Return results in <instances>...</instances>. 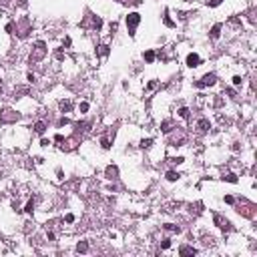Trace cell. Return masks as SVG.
Wrapping results in <instances>:
<instances>
[{"label": "cell", "mask_w": 257, "mask_h": 257, "mask_svg": "<svg viewBox=\"0 0 257 257\" xmlns=\"http://www.w3.org/2000/svg\"><path fill=\"white\" fill-rule=\"evenodd\" d=\"M179 116H181V119H189V109H187V107H181L179 109Z\"/></svg>", "instance_id": "44dd1931"}, {"label": "cell", "mask_w": 257, "mask_h": 257, "mask_svg": "<svg viewBox=\"0 0 257 257\" xmlns=\"http://www.w3.org/2000/svg\"><path fill=\"white\" fill-rule=\"evenodd\" d=\"M183 141H185V133L181 129H177L173 133V137H171V145H177V143H183Z\"/></svg>", "instance_id": "ba28073f"}, {"label": "cell", "mask_w": 257, "mask_h": 257, "mask_svg": "<svg viewBox=\"0 0 257 257\" xmlns=\"http://www.w3.org/2000/svg\"><path fill=\"white\" fill-rule=\"evenodd\" d=\"M181 255H195V249L193 247H187V245H183V247L179 249Z\"/></svg>", "instance_id": "e0dca14e"}, {"label": "cell", "mask_w": 257, "mask_h": 257, "mask_svg": "<svg viewBox=\"0 0 257 257\" xmlns=\"http://www.w3.org/2000/svg\"><path fill=\"white\" fill-rule=\"evenodd\" d=\"M143 56H145V60H147V62H153V60H155V52H153V50H147V52L143 54Z\"/></svg>", "instance_id": "d6986e66"}, {"label": "cell", "mask_w": 257, "mask_h": 257, "mask_svg": "<svg viewBox=\"0 0 257 257\" xmlns=\"http://www.w3.org/2000/svg\"><path fill=\"white\" fill-rule=\"evenodd\" d=\"M165 24H167V26H175V22L169 18V14H165Z\"/></svg>", "instance_id": "f1b7e54d"}, {"label": "cell", "mask_w": 257, "mask_h": 257, "mask_svg": "<svg viewBox=\"0 0 257 257\" xmlns=\"http://www.w3.org/2000/svg\"><path fill=\"white\" fill-rule=\"evenodd\" d=\"M77 249H78V251H80V253L88 251V243H87V241H80V243H78V245H77Z\"/></svg>", "instance_id": "7402d4cb"}, {"label": "cell", "mask_w": 257, "mask_h": 257, "mask_svg": "<svg viewBox=\"0 0 257 257\" xmlns=\"http://www.w3.org/2000/svg\"><path fill=\"white\" fill-rule=\"evenodd\" d=\"M223 0H209V6H219Z\"/></svg>", "instance_id": "4dcf8cb0"}, {"label": "cell", "mask_w": 257, "mask_h": 257, "mask_svg": "<svg viewBox=\"0 0 257 257\" xmlns=\"http://www.w3.org/2000/svg\"><path fill=\"white\" fill-rule=\"evenodd\" d=\"M40 145H42V147H48V145H50V141H46V139H42V141H40Z\"/></svg>", "instance_id": "8d00e7d4"}, {"label": "cell", "mask_w": 257, "mask_h": 257, "mask_svg": "<svg viewBox=\"0 0 257 257\" xmlns=\"http://www.w3.org/2000/svg\"><path fill=\"white\" fill-rule=\"evenodd\" d=\"M91 24H92V28H95V30H101V26H102V20L98 18V16H92V18H91Z\"/></svg>", "instance_id": "5bb4252c"}, {"label": "cell", "mask_w": 257, "mask_h": 257, "mask_svg": "<svg viewBox=\"0 0 257 257\" xmlns=\"http://www.w3.org/2000/svg\"><path fill=\"white\" fill-rule=\"evenodd\" d=\"M165 229H167V231H173V233H179V231H181L179 225H171V223H167V225H165Z\"/></svg>", "instance_id": "cb8c5ba5"}, {"label": "cell", "mask_w": 257, "mask_h": 257, "mask_svg": "<svg viewBox=\"0 0 257 257\" xmlns=\"http://www.w3.org/2000/svg\"><path fill=\"white\" fill-rule=\"evenodd\" d=\"M197 129H199V133H207L209 129H211V123H209V119H201V121L197 123Z\"/></svg>", "instance_id": "30bf717a"}, {"label": "cell", "mask_w": 257, "mask_h": 257, "mask_svg": "<svg viewBox=\"0 0 257 257\" xmlns=\"http://www.w3.org/2000/svg\"><path fill=\"white\" fill-rule=\"evenodd\" d=\"M30 28H32V24H30V20L26 18V16H22V18L16 22V32H18L20 38H26L30 32Z\"/></svg>", "instance_id": "7a4b0ae2"}, {"label": "cell", "mask_w": 257, "mask_h": 257, "mask_svg": "<svg viewBox=\"0 0 257 257\" xmlns=\"http://www.w3.org/2000/svg\"><path fill=\"white\" fill-rule=\"evenodd\" d=\"M201 64V58H199V54H187V66H191V68H195V66H199Z\"/></svg>", "instance_id": "52a82bcc"}, {"label": "cell", "mask_w": 257, "mask_h": 257, "mask_svg": "<svg viewBox=\"0 0 257 257\" xmlns=\"http://www.w3.org/2000/svg\"><path fill=\"white\" fill-rule=\"evenodd\" d=\"M151 143H153V139H143V141H141V147H143V149H149Z\"/></svg>", "instance_id": "484cf974"}, {"label": "cell", "mask_w": 257, "mask_h": 257, "mask_svg": "<svg viewBox=\"0 0 257 257\" xmlns=\"http://www.w3.org/2000/svg\"><path fill=\"white\" fill-rule=\"evenodd\" d=\"M225 181H229V183H237V175H235V173H227V175H225Z\"/></svg>", "instance_id": "603a6c76"}, {"label": "cell", "mask_w": 257, "mask_h": 257, "mask_svg": "<svg viewBox=\"0 0 257 257\" xmlns=\"http://www.w3.org/2000/svg\"><path fill=\"white\" fill-rule=\"evenodd\" d=\"M14 30V24H6V32H12Z\"/></svg>", "instance_id": "e575fe53"}, {"label": "cell", "mask_w": 257, "mask_h": 257, "mask_svg": "<svg viewBox=\"0 0 257 257\" xmlns=\"http://www.w3.org/2000/svg\"><path fill=\"white\" fill-rule=\"evenodd\" d=\"M18 121V112L12 109H4L0 111V123H16Z\"/></svg>", "instance_id": "5b68a950"}, {"label": "cell", "mask_w": 257, "mask_h": 257, "mask_svg": "<svg viewBox=\"0 0 257 257\" xmlns=\"http://www.w3.org/2000/svg\"><path fill=\"white\" fill-rule=\"evenodd\" d=\"M213 221H215V225H217L219 229H223V231H229V229H231V223H229L225 217H221V215H215Z\"/></svg>", "instance_id": "8992f818"}, {"label": "cell", "mask_w": 257, "mask_h": 257, "mask_svg": "<svg viewBox=\"0 0 257 257\" xmlns=\"http://www.w3.org/2000/svg\"><path fill=\"white\" fill-rule=\"evenodd\" d=\"M225 203H235V199H233L231 195H227V197H225Z\"/></svg>", "instance_id": "836d02e7"}, {"label": "cell", "mask_w": 257, "mask_h": 257, "mask_svg": "<svg viewBox=\"0 0 257 257\" xmlns=\"http://www.w3.org/2000/svg\"><path fill=\"white\" fill-rule=\"evenodd\" d=\"M105 175H107V179H116V177H119V169H116L115 165H109L107 167V171H105Z\"/></svg>", "instance_id": "9c48e42d"}, {"label": "cell", "mask_w": 257, "mask_h": 257, "mask_svg": "<svg viewBox=\"0 0 257 257\" xmlns=\"http://www.w3.org/2000/svg\"><path fill=\"white\" fill-rule=\"evenodd\" d=\"M179 177H181V175L175 173V171H169V173H167V181H177Z\"/></svg>", "instance_id": "ffe728a7"}, {"label": "cell", "mask_w": 257, "mask_h": 257, "mask_svg": "<svg viewBox=\"0 0 257 257\" xmlns=\"http://www.w3.org/2000/svg\"><path fill=\"white\" fill-rule=\"evenodd\" d=\"M78 111H80V112H87L88 111V102H80V105H78Z\"/></svg>", "instance_id": "4316f807"}, {"label": "cell", "mask_w": 257, "mask_h": 257, "mask_svg": "<svg viewBox=\"0 0 257 257\" xmlns=\"http://www.w3.org/2000/svg\"><path fill=\"white\" fill-rule=\"evenodd\" d=\"M56 58H58V60H64V54L60 52V50H58V52H56Z\"/></svg>", "instance_id": "d590c367"}, {"label": "cell", "mask_w": 257, "mask_h": 257, "mask_svg": "<svg viewBox=\"0 0 257 257\" xmlns=\"http://www.w3.org/2000/svg\"><path fill=\"white\" fill-rule=\"evenodd\" d=\"M241 83H243V80H241V77H233V84H235V87H239Z\"/></svg>", "instance_id": "f546056e"}, {"label": "cell", "mask_w": 257, "mask_h": 257, "mask_svg": "<svg viewBox=\"0 0 257 257\" xmlns=\"http://www.w3.org/2000/svg\"><path fill=\"white\" fill-rule=\"evenodd\" d=\"M34 207H36V199H30L28 203H26V207H24V211L26 213H30L32 215V211H34Z\"/></svg>", "instance_id": "2e32d148"}, {"label": "cell", "mask_w": 257, "mask_h": 257, "mask_svg": "<svg viewBox=\"0 0 257 257\" xmlns=\"http://www.w3.org/2000/svg\"><path fill=\"white\" fill-rule=\"evenodd\" d=\"M101 147H102V149H111V137H102V139H101Z\"/></svg>", "instance_id": "ac0fdd59"}, {"label": "cell", "mask_w": 257, "mask_h": 257, "mask_svg": "<svg viewBox=\"0 0 257 257\" xmlns=\"http://www.w3.org/2000/svg\"><path fill=\"white\" fill-rule=\"evenodd\" d=\"M221 36V24H215L211 28V38H219Z\"/></svg>", "instance_id": "9a60e30c"}, {"label": "cell", "mask_w": 257, "mask_h": 257, "mask_svg": "<svg viewBox=\"0 0 257 257\" xmlns=\"http://www.w3.org/2000/svg\"><path fill=\"white\" fill-rule=\"evenodd\" d=\"M46 52H48V50H46V44L42 42V40H38V42L34 44V48H32V52H30V64H34V62H40V60H42L44 56H46Z\"/></svg>", "instance_id": "6da1fadb"}, {"label": "cell", "mask_w": 257, "mask_h": 257, "mask_svg": "<svg viewBox=\"0 0 257 257\" xmlns=\"http://www.w3.org/2000/svg\"><path fill=\"white\" fill-rule=\"evenodd\" d=\"M60 111H62V112H70V111H73V102H70V101H60Z\"/></svg>", "instance_id": "4fadbf2b"}, {"label": "cell", "mask_w": 257, "mask_h": 257, "mask_svg": "<svg viewBox=\"0 0 257 257\" xmlns=\"http://www.w3.org/2000/svg\"><path fill=\"white\" fill-rule=\"evenodd\" d=\"M98 54H101V56H107V54H109V46H107V44L98 46Z\"/></svg>", "instance_id": "d4e9b609"}, {"label": "cell", "mask_w": 257, "mask_h": 257, "mask_svg": "<svg viewBox=\"0 0 257 257\" xmlns=\"http://www.w3.org/2000/svg\"><path fill=\"white\" fill-rule=\"evenodd\" d=\"M26 78H28L30 83H34V80H36V77H34V74H32V73H28V74H26Z\"/></svg>", "instance_id": "d6a6232c"}, {"label": "cell", "mask_w": 257, "mask_h": 257, "mask_svg": "<svg viewBox=\"0 0 257 257\" xmlns=\"http://www.w3.org/2000/svg\"><path fill=\"white\" fill-rule=\"evenodd\" d=\"M161 247H163V249H169L171 247V239L165 237V239H163V243H161Z\"/></svg>", "instance_id": "83f0119b"}, {"label": "cell", "mask_w": 257, "mask_h": 257, "mask_svg": "<svg viewBox=\"0 0 257 257\" xmlns=\"http://www.w3.org/2000/svg\"><path fill=\"white\" fill-rule=\"evenodd\" d=\"M64 221H66V223H73V221H74V215H70V213H68L66 217H64Z\"/></svg>", "instance_id": "1f68e13d"}, {"label": "cell", "mask_w": 257, "mask_h": 257, "mask_svg": "<svg viewBox=\"0 0 257 257\" xmlns=\"http://www.w3.org/2000/svg\"><path fill=\"white\" fill-rule=\"evenodd\" d=\"M34 133H36V135H44V133H46V123L38 121L36 125H34Z\"/></svg>", "instance_id": "8fae6325"}, {"label": "cell", "mask_w": 257, "mask_h": 257, "mask_svg": "<svg viewBox=\"0 0 257 257\" xmlns=\"http://www.w3.org/2000/svg\"><path fill=\"white\" fill-rule=\"evenodd\" d=\"M139 22H141V14L139 12H131V14L127 16V28H129V34H135V28L139 26Z\"/></svg>", "instance_id": "3957f363"}, {"label": "cell", "mask_w": 257, "mask_h": 257, "mask_svg": "<svg viewBox=\"0 0 257 257\" xmlns=\"http://www.w3.org/2000/svg\"><path fill=\"white\" fill-rule=\"evenodd\" d=\"M215 83H217V74L207 73V74H203V78H201V80H197V83H195V87H199V88H203V87H213Z\"/></svg>", "instance_id": "277c9868"}, {"label": "cell", "mask_w": 257, "mask_h": 257, "mask_svg": "<svg viewBox=\"0 0 257 257\" xmlns=\"http://www.w3.org/2000/svg\"><path fill=\"white\" fill-rule=\"evenodd\" d=\"M161 131L169 135V133L173 131V123H171V121H163V123H161Z\"/></svg>", "instance_id": "7c38bea8"}]
</instances>
